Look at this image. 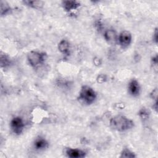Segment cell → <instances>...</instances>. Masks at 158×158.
Here are the masks:
<instances>
[{
	"instance_id": "cell-15",
	"label": "cell",
	"mask_w": 158,
	"mask_h": 158,
	"mask_svg": "<svg viewBox=\"0 0 158 158\" xmlns=\"http://www.w3.org/2000/svg\"><path fill=\"white\" fill-rule=\"evenodd\" d=\"M139 115L142 119H147L149 115V112L145 108H143L139 110Z\"/></svg>"
},
{
	"instance_id": "cell-11",
	"label": "cell",
	"mask_w": 158,
	"mask_h": 158,
	"mask_svg": "<svg viewBox=\"0 0 158 158\" xmlns=\"http://www.w3.org/2000/svg\"><path fill=\"white\" fill-rule=\"evenodd\" d=\"M58 49L62 53L68 54L70 51V44L67 40H63L59 43Z\"/></svg>"
},
{
	"instance_id": "cell-9",
	"label": "cell",
	"mask_w": 158,
	"mask_h": 158,
	"mask_svg": "<svg viewBox=\"0 0 158 158\" xmlns=\"http://www.w3.org/2000/svg\"><path fill=\"white\" fill-rule=\"evenodd\" d=\"M62 5L66 11H71L77 9L80 6V3L77 1H64Z\"/></svg>"
},
{
	"instance_id": "cell-10",
	"label": "cell",
	"mask_w": 158,
	"mask_h": 158,
	"mask_svg": "<svg viewBox=\"0 0 158 158\" xmlns=\"http://www.w3.org/2000/svg\"><path fill=\"white\" fill-rule=\"evenodd\" d=\"M34 146L36 149L41 150L46 148L48 146V143L44 138L40 137L35 140Z\"/></svg>"
},
{
	"instance_id": "cell-13",
	"label": "cell",
	"mask_w": 158,
	"mask_h": 158,
	"mask_svg": "<svg viewBox=\"0 0 158 158\" xmlns=\"http://www.w3.org/2000/svg\"><path fill=\"white\" fill-rule=\"evenodd\" d=\"M10 7L9 6V4L6 2L1 1V14L2 15L6 14L7 12L9 11Z\"/></svg>"
},
{
	"instance_id": "cell-3",
	"label": "cell",
	"mask_w": 158,
	"mask_h": 158,
	"mask_svg": "<svg viewBox=\"0 0 158 158\" xmlns=\"http://www.w3.org/2000/svg\"><path fill=\"white\" fill-rule=\"evenodd\" d=\"M45 56L46 54L43 52L31 51L28 53L27 56V59L30 65L35 67L44 61Z\"/></svg>"
},
{
	"instance_id": "cell-2",
	"label": "cell",
	"mask_w": 158,
	"mask_h": 158,
	"mask_svg": "<svg viewBox=\"0 0 158 158\" xmlns=\"http://www.w3.org/2000/svg\"><path fill=\"white\" fill-rule=\"evenodd\" d=\"M96 98V94L93 88L88 86H83L79 93L78 99L87 104H92Z\"/></svg>"
},
{
	"instance_id": "cell-16",
	"label": "cell",
	"mask_w": 158,
	"mask_h": 158,
	"mask_svg": "<svg viewBox=\"0 0 158 158\" xmlns=\"http://www.w3.org/2000/svg\"><path fill=\"white\" fill-rule=\"evenodd\" d=\"M106 77L104 75H100L97 78V81L99 83H103L106 81Z\"/></svg>"
},
{
	"instance_id": "cell-17",
	"label": "cell",
	"mask_w": 158,
	"mask_h": 158,
	"mask_svg": "<svg viewBox=\"0 0 158 158\" xmlns=\"http://www.w3.org/2000/svg\"><path fill=\"white\" fill-rule=\"evenodd\" d=\"M157 89L156 88L155 89H154L151 94V97L152 98V99H157Z\"/></svg>"
},
{
	"instance_id": "cell-14",
	"label": "cell",
	"mask_w": 158,
	"mask_h": 158,
	"mask_svg": "<svg viewBox=\"0 0 158 158\" xmlns=\"http://www.w3.org/2000/svg\"><path fill=\"white\" fill-rule=\"evenodd\" d=\"M121 157H135V155L134 154V153L133 152H131V151H130L128 149H125L123 150V151L122 152Z\"/></svg>"
},
{
	"instance_id": "cell-1",
	"label": "cell",
	"mask_w": 158,
	"mask_h": 158,
	"mask_svg": "<svg viewBox=\"0 0 158 158\" xmlns=\"http://www.w3.org/2000/svg\"><path fill=\"white\" fill-rule=\"evenodd\" d=\"M110 126L118 131H125L133 128L134 122L125 115H117L110 119Z\"/></svg>"
},
{
	"instance_id": "cell-18",
	"label": "cell",
	"mask_w": 158,
	"mask_h": 158,
	"mask_svg": "<svg viewBox=\"0 0 158 158\" xmlns=\"http://www.w3.org/2000/svg\"><path fill=\"white\" fill-rule=\"evenodd\" d=\"M153 38H154V40L155 41V42L157 43V29H156V31H155V33H154Z\"/></svg>"
},
{
	"instance_id": "cell-12",
	"label": "cell",
	"mask_w": 158,
	"mask_h": 158,
	"mask_svg": "<svg viewBox=\"0 0 158 158\" xmlns=\"http://www.w3.org/2000/svg\"><path fill=\"white\" fill-rule=\"evenodd\" d=\"M24 4L33 8H40L43 5V2L41 1H25Z\"/></svg>"
},
{
	"instance_id": "cell-7",
	"label": "cell",
	"mask_w": 158,
	"mask_h": 158,
	"mask_svg": "<svg viewBox=\"0 0 158 158\" xmlns=\"http://www.w3.org/2000/svg\"><path fill=\"white\" fill-rule=\"evenodd\" d=\"M128 92L133 96H137L139 94L140 86L137 80L133 79L128 84Z\"/></svg>"
},
{
	"instance_id": "cell-8",
	"label": "cell",
	"mask_w": 158,
	"mask_h": 158,
	"mask_svg": "<svg viewBox=\"0 0 158 158\" xmlns=\"http://www.w3.org/2000/svg\"><path fill=\"white\" fill-rule=\"evenodd\" d=\"M66 154L69 157L72 158H81L86 155V153L82 150L72 148H68L66 150Z\"/></svg>"
},
{
	"instance_id": "cell-4",
	"label": "cell",
	"mask_w": 158,
	"mask_h": 158,
	"mask_svg": "<svg viewBox=\"0 0 158 158\" xmlns=\"http://www.w3.org/2000/svg\"><path fill=\"white\" fill-rule=\"evenodd\" d=\"M10 125L12 131L17 135L20 134L24 128L23 121L20 117H15L13 118L10 121Z\"/></svg>"
},
{
	"instance_id": "cell-6",
	"label": "cell",
	"mask_w": 158,
	"mask_h": 158,
	"mask_svg": "<svg viewBox=\"0 0 158 158\" xmlns=\"http://www.w3.org/2000/svg\"><path fill=\"white\" fill-rule=\"evenodd\" d=\"M105 40L110 44H115L118 41V36L116 31L112 29L107 30L104 34Z\"/></svg>"
},
{
	"instance_id": "cell-5",
	"label": "cell",
	"mask_w": 158,
	"mask_h": 158,
	"mask_svg": "<svg viewBox=\"0 0 158 158\" xmlns=\"http://www.w3.org/2000/svg\"><path fill=\"white\" fill-rule=\"evenodd\" d=\"M117 42L123 48H127L131 42V35L128 31H123L118 36Z\"/></svg>"
}]
</instances>
